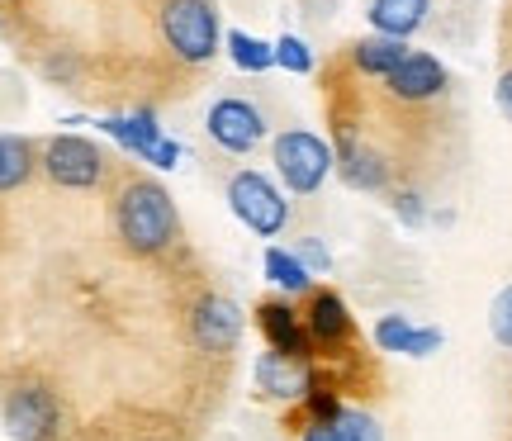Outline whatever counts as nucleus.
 Returning <instances> with one entry per match:
<instances>
[{
  "label": "nucleus",
  "instance_id": "nucleus-1",
  "mask_svg": "<svg viewBox=\"0 0 512 441\" xmlns=\"http://www.w3.org/2000/svg\"><path fill=\"white\" fill-rule=\"evenodd\" d=\"M114 228H119L128 252L157 257V252H166L176 242L181 219H176V204H171V195L162 185L147 181V176H133L119 190V200H114Z\"/></svg>",
  "mask_w": 512,
  "mask_h": 441
},
{
  "label": "nucleus",
  "instance_id": "nucleus-2",
  "mask_svg": "<svg viewBox=\"0 0 512 441\" xmlns=\"http://www.w3.org/2000/svg\"><path fill=\"white\" fill-rule=\"evenodd\" d=\"M157 29L171 53L200 67L219 53V10L214 0H157Z\"/></svg>",
  "mask_w": 512,
  "mask_h": 441
},
{
  "label": "nucleus",
  "instance_id": "nucleus-3",
  "mask_svg": "<svg viewBox=\"0 0 512 441\" xmlns=\"http://www.w3.org/2000/svg\"><path fill=\"white\" fill-rule=\"evenodd\" d=\"M271 157H275V176L285 181V190H294V195H313L318 185L328 181V171H332V147L318 138V133L309 129H290V133H280L271 147Z\"/></svg>",
  "mask_w": 512,
  "mask_h": 441
},
{
  "label": "nucleus",
  "instance_id": "nucleus-4",
  "mask_svg": "<svg viewBox=\"0 0 512 441\" xmlns=\"http://www.w3.org/2000/svg\"><path fill=\"white\" fill-rule=\"evenodd\" d=\"M228 204H233V214L252 228L256 238H275V233L290 223L285 195H280L271 185V176H261V171H238V176L228 181Z\"/></svg>",
  "mask_w": 512,
  "mask_h": 441
},
{
  "label": "nucleus",
  "instance_id": "nucleus-5",
  "mask_svg": "<svg viewBox=\"0 0 512 441\" xmlns=\"http://www.w3.org/2000/svg\"><path fill=\"white\" fill-rule=\"evenodd\" d=\"M43 171H48L57 185H67V190H91V185L105 181L110 157H105V152H100L91 138L57 133L53 143L43 147Z\"/></svg>",
  "mask_w": 512,
  "mask_h": 441
},
{
  "label": "nucleus",
  "instance_id": "nucleus-6",
  "mask_svg": "<svg viewBox=\"0 0 512 441\" xmlns=\"http://www.w3.org/2000/svg\"><path fill=\"white\" fill-rule=\"evenodd\" d=\"M5 432L15 441H53L57 432V399L43 385H19L5 399Z\"/></svg>",
  "mask_w": 512,
  "mask_h": 441
},
{
  "label": "nucleus",
  "instance_id": "nucleus-7",
  "mask_svg": "<svg viewBox=\"0 0 512 441\" xmlns=\"http://www.w3.org/2000/svg\"><path fill=\"white\" fill-rule=\"evenodd\" d=\"M204 129H209V138L219 147H228V152H252V147L266 138V119H261L256 105L228 95V100H214V105H209Z\"/></svg>",
  "mask_w": 512,
  "mask_h": 441
},
{
  "label": "nucleus",
  "instance_id": "nucleus-8",
  "mask_svg": "<svg viewBox=\"0 0 512 441\" xmlns=\"http://www.w3.org/2000/svg\"><path fill=\"white\" fill-rule=\"evenodd\" d=\"M384 86H389L394 100L418 105V100H432V95L446 91V67H441L432 53H408L394 72L384 76Z\"/></svg>",
  "mask_w": 512,
  "mask_h": 441
},
{
  "label": "nucleus",
  "instance_id": "nucleus-9",
  "mask_svg": "<svg viewBox=\"0 0 512 441\" xmlns=\"http://www.w3.org/2000/svg\"><path fill=\"white\" fill-rule=\"evenodd\" d=\"M190 328H195V342H200L204 351H228V347H238V337H242V313L233 299L209 294V299H200Z\"/></svg>",
  "mask_w": 512,
  "mask_h": 441
},
{
  "label": "nucleus",
  "instance_id": "nucleus-10",
  "mask_svg": "<svg viewBox=\"0 0 512 441\" xmlns=\"http://www.w3.org/2000/svg\"><path fill=\"white\" fill-rule=\"evenodd\" d=\"M256 385L275 394V399H304L313 389V370L309 361H299V356H285V351H266L261 361H256Z\"/></svg>",
  "mask_w": 512,
  "mask_h": 441
},
{
  "label": "nucleus",
  "instance_id": "nucleus-11",
  "mask_svg": "<svg viewBox=\"0 0 512 441\" xmlns=\"http://www.w3.org/2000/svg\"><path fill=\"white\" fill-rule=\"evenodd\" d=\"M256 323L266 332V342L271 351H285V356H299V361H309V323H299L294 318L290 304H280V299H266L261 309H256Z\"/></svg>",
  "mask_w": 512,
  "mask_h": 441
},
{
  "label": "nucleus",
  "instance_id": "nucleus-12",
  "mask_svg": "<svg viewBox=\"0 0 512 441\" xmlns=\"http://www.w3.org/2000/svg\"><path fill=\"white\" fill-rule=\"evenodd\" d=\"M427 10H432V0H370L366 15H370V29H375V34L408 38L427 24Z\"/></svg>",
  "mask_w": 512,
  "mask_h": 441
},
{
  "label": "nucleus",
  "instance_id": "nucleus-13",
  "mask_svg": "<svg viewBox=\"0 0 512 441\" xmlns=\"http://www.w3.org/2000/svg\"><path fill=\"white\" fill-rule=\"evenodd\" d=\"M309 337L313 342H323V347H337V342H347L351 337V313L332 290H313V299H309Z\"/></svg>",
  "mask_w": 512,
  "mask_h": 441
},
{
  "label": "nucleus",
  "instance_id": "nucleus-14",
  "mask_svg": "<svg viewBox=\"0 0 512 441\" xmlns=\"http://www.w3.org/2000/svg\"><path fill=\"white\" fill-rule=\"evenodd\" d=\"M337 171H342V181L356 185V190H384V181H389V166H384L380 152H370V147H356V143H342Z\"/></svg>",
  "mask_w": 512,
  "mask_h": 441
},
{
  "label": "nucleus",
  "instance_id": "nucleus-15",
  "mask_svg": "<svg viewBox=\"0 0 512 441\" xmlns=\"http://www.w3.org/2000/svg\"><path fill=\"white\" fill-rule=\"evenodd\" d=\"M100 129L110 133L124 152H138V157H147V152L157 147V138H162V124H157V114H152V110L128 114V119H105Z\"/></svg>",
  "mask_w": 512,
  "mask_h": 441
},
{
  "label": "nucleus",
  "instance_id": "nucleus-16",
  "mask_svg": "<svg viewBox=\"0 0 512 441\" xmlns=\"http://www.w3.org/2000/svg\"><path fill=\"white\" fill-rule=\"evenodd\" d=\"M408 57V43L403 38H389V34H370L356 43V67L366 76H389Z\"/></svg>",
  "mask_w": 512,
  "mask_h": 441
},
{
  "label": "nucleus",
  "instance_id": "nucleus-17",
  "mask_svg": "<svg viewBox=\"0 0 512 441\" xmlns=\"http://www.w3.org/2000/svg\"><path fill=\"white\" fill-rule=\"evenodd\" d=\"M29 176H34V143L15 138V133H0V195L19 190Z\"/></svg>",
  "mask_w": 512,
  "mask_h": 441
},
{
  "label": "nucleus",
  "instance_id": "nucleus-18",
  "mask_svg": "<svg viewBox=\"0 0 512 441\" xmlns=\"http://www.w3.org/2000/svg\"><path fill=\"white\" fill-rule=\"evenodd\" d=\"M266 276L290 294H304L313 285V271L294 252H285V247H266Z\"/></svg>",
  "mask_w": 512,
  "mask_h": 441
},
{
  "label": "nucleus",
  "instance_id": "nucleus-19",
  "mask_svg": "<svg viewBox=\"0 0 512 441\" xmlns=\"http://www.w3.org/2000/svg\"><path fill=\"white\" fill-rule=\"evenodd\" d=\"M223 43H228V57L238 62L242 72H271L275 67V43H261V38L242 34V29H233Z\"/></svg>",
  "mask_w": 512,
  "mask_h": 441
},
{
  "label": "nucleus",
  "instance_id": "nucleus-20",
  "mask_svg": "<svg viewBox=\"0 0 512 441\" xmlns=\"http://www.w3.org/2000/svg\"><path fill=\"white\" fill-rule=\"evenodd\" d=\"M275 67H285V72H294V76H309L313 72L309 43H304V38H294V34H285L280 43H275Z\"/></svg>",
  "mask_w": 512,
  "mask_h": 441
},
{
  "label": "nucleus",
  "instance_id": "nucleus-21",
  "mask_svg": "<svg viewBox=\"0 0 512 441\" xmlns=\"http://www.w3.org/2000/svg\"><path fill=\"white\" fill-rule=\"evenodd\" d=\"M408 337H413V323H408L403 313H389V318L375 323V342H380L384 351H403L408 347Z\"/></svg>",
  "mask_w": 512,
  "mask_h": 441
},
{
  "label": "nucleus",
  "instance_id": "nucleus-22",
  "mask_svg": "<svg viewBox=\"0 0 512 441\" xmlns=\"http://www.w3.org/2000/svg\"><path fill=\"white\" fill-rule=\"evenodd\" d=\"M337 432H342V441H380L375 418H366V413H347V408H342V418H337Z\"/></svg>",
  "mask_w": 512,
  "mask_h": 441
},
{
  "label": "nucleus",
  "instance_id": "nucleus-23",
  "mask_svg": "<svg viewBox=\"0 0 512 441\" xmlns=\"http://www.w3.org/2000/svg\"><path fill=\"white\" fill-rule=\"evenodd\" d=\"M489 328H494V337L503 342V347H512V285L494 299V309H489Z\"/></svg>",
  "mask_w": 512,
  "mask_h": 441
},
{
  "label": "nucleus",
  "instance_id": "nucleus-24",
  "mask_svg": "<svg viewBox=\"0 0 512 441\" xmlns=\"http://www.w3.org/2000/svg\"><path fill=\"white\" fill-rule=\"evenodd\" d=\"M309 413H313V423H337V418H342V404H337L332 394H323V389H309Z\"/></svg>",
  "mask_w": 512,
  "mask_h": 441
},
{
  "label": "nucleus",
  "instance_id": "nucleus-25",
  "mask_svg": "<svg viewBox=\"0 0 512 441\" xmlns=\"http://www.w3.org/2000/svg\"><path fill=\"white\" fill-rule=\"evenodd\" d=\"M294 257L304 261L309 271H328V266H332L328 247H323V242H318V238H304V242H299V252H294Z\"/></svg>",
  "mask_w": 512,
  "mask_h": 441
},
{
  "label": "nucleus",
  "instance_id": "nucleus-26",
  "mask_svg": "<svg viewBox=\"0 0 512 441\" xmlns=\"http://www.w3.org/2000/svg\"><path fill=\"white\" fill-rule=\"evenodd\" d=\"M437 347H441V332L437 328H413V337H408L403 356H432Z\"/></svg>",
  "mask_w": 512,
  "mask_h": 441
},
{
  "label": "nucleus",
  "instance_id": "nucleus-27",
  "mask_svg": "<svg viewBox=\"0 0 512 441\" xmlns=\"http://www.w3.org/2000/svg\"><path fill=\"white\" fill-rule=\"evenodd\" d=\"M143 162H152V166H162V171H171V166L181 162V143H171V138H157V147L147 152Z\"/></svg>",
  "mask_w": 512,
  "mask_h": 441
},
{
  "label": "nucleus",
  "instance_id": "nucleus-28",
  "mask_svg": "<svg viewBox=\"0 0 512 441\" xmlns=\"http://www.w3.org/2000/svg\"><path fill=\"white\" fill-rule=\"evenodd\" d=\"M394 214H399L403 223H413V228H418V223L427 219V209H422L418 195H394Z\"/></svg>",
  "mask_w": 512,
  "mask_h": 441
},
{
  "label": "nucleus",
  "instance_id": "nucleus-29",
  "mask_svg": "<svg viewBox=\"0 0 512 441\" xmlns=\"http://www.w3.org/2000/svg\"><path fill=\"white\" fill-rule=\"evenodd\" d=\"M498 110L512 119V67L503 76H498Z\"/></svg>",
  "mask_w": 512,
  "mask_h": 441
},
{
  "label": "nucleus",
  "instance_id": "nucleus-30",
  "mask_svg": "<svg viewBox=\"0 0 512 441\" xmlns=\"http://www.w3.org/2000/svg\"><path fill=\"white\" fill-rule=\"evenodd\" d=\"M304 441H342V432H337V423H313Z\"/></svg>",
  "mask_w": 512,
  "mask_h": 441
}]
</instances>
